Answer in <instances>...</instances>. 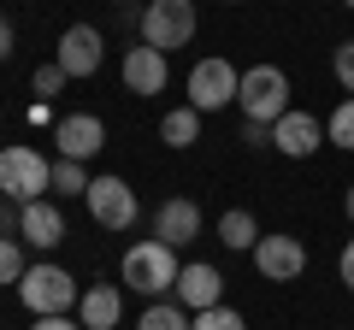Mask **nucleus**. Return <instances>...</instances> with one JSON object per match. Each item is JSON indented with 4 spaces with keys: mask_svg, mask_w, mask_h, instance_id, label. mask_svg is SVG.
I'll use <instances>...</instances> for the list:
<instances>
[{
    "mask_svg": "<svg viewBox=\"0 0 354 330\" xmlns=\"http://www.w3.org/2000/svg\"><path fill=\"white\" fill-rule=\"evenodd\" d=\"M160 142L165 148H195V142H201V113H195V106H171V113L160 118Z\"/></svg>",
    "mask_w": 354,
    "mask_h": 330,
    "instance_id": "18",
    "label": "nucleus"
},
{
    "mask_svg": "<svg viewBox=\"0 0 354 330\" xmlns=\"http://www.w3.org/2000/svg\"><path fill=\"white\" fill-rule=\"evenodd\" d=\"M24 236H0V283H24Z\"/></svg>",
    "mask_w": 354,
    "mask_h": 330,
    "instance_id": "22",
    "label": "nucleus"
},
{
    "mask_svg": "<svg viewBox=\"0 0 354 330\" xmlns=\"http://www.w3.org/2000/svg\"><path fill=\"white\" fill-rule=\"evenodd\" d=\"M18 236L30 242V248H59L65 242V213L53 201H30V206H18Z\"/></svg>",
    "mask_w": 354,
    "mask_h": 330,
    "instance_id": "15",
    "label": "nucleus"
},
{
    "mask_svg": "<svg viewBox=\"0 0 354 330\" xmlns=\"http://www.w3.org/2000/svg\"><path fill=\"white\" fill-rule=\"evenodd\" d=\"M18 301H24L36 318H53V313H77L83 289H77V278L65 266H30L24 283H18Z\"/></svg>",
    "mask_w": 354,
    "mask_h": 330,
    "instance_id": "5",
    "label": "nucleus"
},
{
    "mask_svg": "<svg viewBox=\"0 0 354 330\" xmlns=\"http://www.w3.org/2000/svg\"><path fill=\"white\" fill-rule=\"evenodd\" d=\"M337 278H342V283H348V289H354V236L342 242V260H337Z\"/></svg>",
    "mask_w": 354,
    "mask_h": 330,
    "instance_id": "29",
    "label": "nucleus"
},
{
    "mask_svg": "<svg viewBox=\"0 0 354 330\" xmlns=\"http://www.w3.org/2000/svg\"><path fill=\"white\" fill-rule=\"evenodd\" d=\"M272 148L278 153H290V159H313L319 148H325V124H319L313 113H283L278 124H272Z\"/></svg>",
    "mask_w": 354,
    "mask_h": 330,
    "instance_id": "13",
    "label": "nucleus"
},
{
    "mask_svg": "<svg viewBox=\"0 0 354 330\" xmlns=\"http://www.w3.org/2000/svg\"><path fill=\"white\" fill-rule=\"evenodd\" d=\"M12 206H18V201H6V195H0V236H12L18 218H24V213H12Z\"/></svg>",
    "mask_w": 354,
    "mask_h": 330,
    "instance_id": "30",
    "label": "nucleus"
},
{
    "mask_svg": "<svg viewBox=\"0 0 354 330\" xmlns=\"http://www.w3.org/2000/svg\"><path fill=\"white\" fill-rule=\"evenodd\" d=\"M189 330H248V318L236 307H207V313H189Z\"/></svg>",
    "mask_w": 354,
    "mask_h": 330,
    "instance_id": "23",
    "label": "nucleus"
},
{
    "mask_svg": "<svg viewBox=\"0 0 354 330\" xmlns=\"http://www.w3.org/2000/svg\"><path fill=\"white\" fill-rule=\"evenodd\" d=\"M88 171H83V159H53V189H59V201L65 195H88Z\"/></svg>",
    "mask_w": 354,
    "mask_h": 330,
    "instance_id": "21",
    "label": "nucleus"
},
{
    "mask_svg": "<svg viewBox=\"0 0 354 330\" xmlns=\"http://www.w3.org/2000/svg\"><path fill=\"white\" fill-rule=\"evenodd\" d=\"M236 106L248 124H278L290 113V77L278 65H248L242 71V89H236Z\"/></svg>",
    "mask_w": 354,
    "mask_h": 330,
    "instance_id": "4",
    "label": "nucleus"
},
{
    "mask_svg": "<svg viewBox=\"0 0 354 330\" xmlns=\"http://www.w3.org/2000/svg\"><path fill=\"white\" fill-rule=\"evenodd\" d=\"M153 236H160L165 248H189V242L201 236V206H195L189 195L160 201V213H153Z\"/></svg>",
    "mask_w": 354,
    "mask_h": 330,
    "instance_id": "14",
    "label": "nucleus"
},
{
    "mask_svg": "<svg viewBox=\"0 0 354 330\" xmlns=\"http://www.w3.org/2000/svg\"><path fill=\"white\" fill-rule=\"evenodd\" d=\"M342 213H348V224H354V189H348V195H342Z\"/></svg>",
    "mask_w": 354,
    "mask_h": 330,
    "instance_id": "31",
    "label": "nucleus"
},
{
    "mask_svg": "<svg viewBox=\"0 0 354 330\" xmlns=\"http://www.w3.org/2000/svg\"><path fill=\"white\" fill-rule=\"evenodd\" d=\"M177 248H165L160 236H142V242H130L124 248V260H118V278H124V289H136V295H171L177 289Z\"/></svg>",
    "mask_w": 354,
    "mask_h": 330,
    "instance_id": "1",
    "label": "nucleus"
},
{
    "mask_svg": "<svg viewBox=\"0 0 354 330\" xmlns=\"http://www.w3.org/2000/svg\"><path fill=\"white\" fill-rule=\"evenodd\" d=\"M325 142H330V148H342V153H354V95L325 118Z\"/></svg>",
    "mask_w": 354,
    "mask_h": 330,
    "instance_id": "20",
    "label": "nucleus"
},
{
    "mask_svg": "<svg viewBox=\"0 0 354 330\" xmlns=\"http://www.w3.org/2000/svg\"><path fill=\"white\" fill-rule=\"evenodd\" d=\"M83 206H88V218H95L101 230H130L136 224V189H130L124 177H113V171L88 183Z\"/></svg>",
    "mask_w": 354,
    "mask_h": 330,
    "instance_id": "6",
    "label": "nucleus"
},
{
    "mask_svg": "<svg viewBox=\"0 0 354 330\" xmlns=\"http://www.w3.org/2000/svg\"><path fill=\"white\" fill-rule=\"evenodd\" d=\"M30 330H83V324H77V313H53V318H36Z\"/></svg>",
    "mask_w": 354,
    "mask_h": 330,
    "instance_id": "28",
    "label": "nucleus"
},
{
    "mask_svg": "<svg viewBox=\"0 0 354 330\" xmlns=\"http://www.w3.org/2000/svg\"><path fill=\"white\" fill-rule=\"evenodd\" d=\"M330 71H337V83H342V95H354V41H342V48L330 53Z\"/></svg>",
    "mask_w": 354,
    "mask_h": 330,
    "instance_id": "25",
    "label": "nucleus"
},
{
    "mask_svg": "<svg viewBox=\"0 0 354 330\" xmlns=\"http://www.w3.org/2000/svg\"><path fill=\"white\" fill-rule=\"evenodd\" d=\"M254 271H260L266 283H295L307 271L301 236H260V242H254Z\"/></svg>",
    "mask_w": 354,
    "mask_h": 330,
    "instance_id": "8",
    "label": "nucleus"
},
{
    "mask_svg": "<svg viewBox=\"0 0 354 330\" xmlns=\"http://www.w3.org/2000/svg\"><path fill=\"white\" fill-rule=\"evenodd\" d=\"M12 53H18V30H12V18L0 12V65L12 59Z\"/></svg>",
    "mask_w": 354,
    "mask_h": 330,
    "instance_id": "26",
    "label": "nucleus"
},
{
    "mask_svg": "<svg viewBox=\"0 0 354 330\" xmlns=\"http://www.w3.org/2000/svg\"><path fill=\"white\" fill-rule=\"evenodd\" d=\"M53 142H59V159H95L106 148V124L95 113H65L53 124Z\"/></svg>",
    "mask_w": 354,
    "mask_h": 330,
    "instance_id": "12",
    "label": "nucleus"
},
{
    "mask_svg": "<svg viewBox=\"0 0 354 330\" xmlns=\"http://www.w3.org/2000/svg\"><path fill=\"white\" fill-rule=\"evenodd\" d=\"M53 59H59V71L65 77H95L106 65V36L95 24H71L59 36V53H53Z\"/></svg>",
    "mask_w": 354,
    "mask_h": 330,
    "instance_id": "9",
    "label": "nucleus"
},
{
    "mask_svg": "<svg viewBox=\"0 0 354 330\" xmlns=\"http://www.w3.org/2000/svg\"><path fill=\"white\" fill-rule=\"evenodd\" d=\"M195 30H201V12H195V0H148L142 6V41L160 48L171 59L177 48H189Z\"/></svg>",
    "mask_w": 354,
    "mask_h": 330,
    "instance_id": "2",
    "label": "nucleus"
},
{
    "mask_svg": "<svg viewBox=\"0 0 354 330\" xmlns=\"http://www.w3.org/2000/svg\"><path fill=\"white\" fill-rule=\"evenodd\" d=\"M225 248H236V254H254V242H260V224H254V213L248 206H230L225 218H218V230H213Z\"/></svg>",
    "mask_w": 354,
    "mask_h": 330,
    "instance_id": "17",
    "label": "nucleus"
},
{
    "mask_svg": "<svg viewBox=\"0 0 354 330\" xmlns=\"http://www.w3.org/2000/svg\"><path fill=\"white\" fill-rule=\"evenodd\" d=\"M242 89V71L230 59H201L189 71V106L195 113H218V106H230Z\"/></svg>",
    "mask_w": 354,
    "mask_h": 330,
    "instance_id": "7",
    "label": "nucleus"
},
{
    "mask_svg": "<svg viewBox=\"0 0 354 330\" xmlns=\"http://www.w3.org/2000/svg\"><path fill=\"white\" fill-rule=\"evenodd\" d=\"M136 330H189V313L177 301H148V313L136 318Z\"/></svg>",
    "mask_w": 354,
    "mask_h": 330,
    "instance_id": "19",
    "label": "nucleus"
},
{
    "mask_svg": "<svg viewBox=\"0 0 354 330\" xmlns=\"http://www.w3.org/2000/svg\"><path fill=\"white\" fill-rule=\"evenodd\" d=\"M342 6H348V12H354V0H342Z\"/></svg>",
    "mask_w": 354,
    "mask_h": 330,
    "instance_id": "32",
    "label": "nucleus"
},
{
    "mask_svg": "<svg viewBox=\"0 0 354 330\" xmlns=\"http://www.w3.org/2000/svg\"><path fill=\"white\" fill-rule=\"evenodd\" d=\"M65 83H71V77L59 71V59H48V65H36V95H41V101H53V95H59Z\"/></svg>",
    "mask_w": 354,
    "mask_h": 330,
    "instance_id": "24",
    "label": "nucleus"
},
{
    "mask_svg": "<svg viewBox=\"0 0 354 330\" xmlns=\"http://www.w3.org/2000/svg\"><path fill=\"white\" fill-rule=\"evenodd\" d=\"M171 301L183 307V313H207V307H225V271H218V266H207V260L183 266V271H177Z\"/></svg>",
    "mask_w": 354,
    "mask_h": 330,
    "instance_id": "10",
    "label": "nucleus"
},
{
    "mask_svg": "<svg viewBox=\"0 0 354 330\" xmlns=\"http://www.w3.org/2000/svg\"><path fill=\"white\" fill-rule=\"evenodd\" d=\"M124 89L130 95H165V83H171V65H165V53L160 48H148V41H136V48H124Z\"/></svg>",
    "mask_w": 354,
    "mask_h": 330,
    "instance_id": "11",
    "label": "nucleus"
},
{
    "mask_svg": "<svg viewBox=\"0 0 354 330\" xmlns=\"http://www.w3.org/2000/svg\"><path fill=\"white\" fill-rule=\"evenodd\" d=\"M48 189H53V165L36 148H24V142L0 148V195L6 201L30 206V201H48Z\"/></svg>",
    "mask_w": 354,
    "mask_h": 330,
    "instance_id": "3",
    "label": "nucleus"
},
{
    "mask_svg": "<svg viewBox=\"0 0 354 330\" xmlns=\"http://www.w3.org/2000/svg\"><path fill=\"white\" fill-rule=\"evenodd\" d=\"M118 318H124V295L113 283H88L83 301H77V324L83 330H113Z\"/></svg>",
    "mask_w": 354,
    "mask_h": 330,
    "instance_id": "16",
    "label": "nucleus"
},
{
    "mask_svg": "<svg viewBox=\"0 0 354 330\" xmlns=\"http://www.w3.org/2000/svg\"><path fill=\"white\" fill-rule=\"evenodd\" d=\"M242 142H248V148H272V124H248V118H242Z\"/></svg>",
    "mask_w": 354,
    "mask_h": 330,
    "instance_id": "27",
    "label": "nucleus"
}]
</instances>
